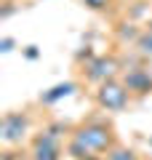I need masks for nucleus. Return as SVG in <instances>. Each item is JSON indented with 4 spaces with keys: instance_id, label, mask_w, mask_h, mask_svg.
I'll use <instances>...</instances> for the list:
<instances>
[{
    "instance_id": "obj_1",
    "label": "nucleus",
    "mask_w": 152,
    "mask_h": 160,
    "mask_svg": "<svg viewBox=\"0 0 152 160\" xmlns=\"http://www.w3.org/2000/svg\"><path fill=\"white\" fill-rule=\"evenodd\" d=\"M72 139H78L80 144L88 147V152H96V155L109 152V149L118 144V142H115L112 128H109L107 123H85V126H80L78 131H75Z\"/></svg>"
},
{
    "instance_id": "obj_2",
    "label": "nucleus",
    "mask_w": 152,
    "mask_h": 160,
    "mask_svg": "<svg viewBox=\"0 0 152 160\" xmlns=\"http://www.w3.org/2000/svg\"><path fill=\"white\" fill-rule=\"evenodd\" d=\"M96 102H99L101 109H109V112H120V109L128 104V88L125 83H118V80H104L96 91Z\"/></svg>"
},
{
    "instance_id": "obj_3",
    "label": "nucleus",
    "mask_w": 152,
    "mask_h": 160,
    "mask_svg": "<svg viewBox=\"0 0 152 160\" xmlns=\"http://www.w3.org/2000/svg\"><path fill=\"white\" fill-rule=\"evenodd\" d=\"M29 131V118L27 112H6L0 123V139L3 144H22Z\"/></svg>"
},
{
    "instance_id": "obj_4",
    "label": "nucleus",
    "mask_w": 152,
    "mask_h": 160,
    "mask_svg": "<svg viewBox=\"0 0 152 160\" xmlns=\"http://www.w3.org/2000/svg\"><path fill=\"white\" fill-rule=\"evenodd\" d=\"M62 158V147H59L56 133H43L35 139L32 144V160H59Z\"/></svg>"
},
{
    "instance_id": "obj_5",
    "label": "nucleus",
    "mask_w": 152,
    "mask_h": 160,
    "mask_svg": "<svg viewBox=\"0 0 152 160\" xmlns=\"http://www.w3.org/2000/svg\"><path fill=\"white\" fill-rule=\"evenodd\" d=\"M85 69H88V72H85V78H88L91 83H104V80H109V78L115 75L118 62H115L112 56H99V59H94Z\"/></svg>"
},
{
    "instance_id": "obj_6",
    "label": "nucleus",
    "mask_w": 152,
    "mask_h": 160,
    "mask_svg": "<svg viewBox=\"0 0 152 160\" xmlns=\"http://www.w3.org/2000/svg\"><path fill=\"white\" fill-rule=\"evenodd\" d=\"M125 88L128 91H134V93H149L152 91V75H149V69H141V67H136V69H128V75H125Z\"/></svg>"
},
{
    "instance_id": "obj_7",
    "label": "nucleus",
    "mask_w": 152,
    "mask_h": 160,
    "mask_svg": "<svg viewBox=\"0 0 152 160\" xmlns=\"http://www.w3.org/2000/svg\"><path fill=\"white\" fill-rule=\"evenodd\" d=\"M107 160H139V155H136L134 149H128V147L115 144V147L107 152Z\"/></svg>"
},
{
    "instance_id": "obj_8",
    "label": "nucleus",
    "mask_w": 152,
    "mask_h": 160,
    "mask_svg": "<svg viewBox=\"0 0 152 160\" xmlns=\"http://www.w3.org/2000/svg\"><path fill=\"white\" fill-rule=\"evenodd\" d=\"M75 91V83H64V86H56V88H51V93H43V102L51 104V102H56V99L67 96V93Z\"/></svg>"
},
{
    "instance_id": "obj_9",
    "label": "nucleus",
    "mask_w": 152,
    "mask_h": 160,
    "mask_svg": "<svg viewBox=\"0 0 152 160\" xmlns=\"http://www.w3.org/2000/svg\"><path fill=\"white\" fill-rule=\"evenodd\" d=\"M136 46H139V51L144 53V56H152V29H147V32L136 40Z\"/></svg>"
},
{
    "instance_id": "obj_10",
    "label": "nucleus",
    "mask_w": 152,
    "mask_h": 160,
    "mask_svg": "<svg viewBox=\"0 0 152 160\" xmlns=\"http://www.w3.org/2000/svg\"><path fill=\"white\" fill-rule=\"evenodd\" d=\"M83 3L91 8V11H104V8L112 6V0H83Z\"/></svg>"
},
{
    "instance_id": "obj_11",
    "label": "nucleus",
    "mask_w": 152,
    "mask_h": 160,
    "mask_svg": "<svg viewBox=\"0 0 152 160\" xmlns=\"http://www.w3.org/2000/svg\"><path fill=\"white\" fill-rule=\"evenodd\" d=\"M83 160H107V158H101V155H96V152H91L88 158H83Z\"/></svg>"
},
{
    "instance_id": "obj_12",
    "label": "nucleus",
    "mask_w": 152,
    "mask_h": 160,
    "mask_svg": "<svg viewBox=\"0 0 152 160\" xmlns=\"http://www.w3.org/2000/svg\"><path fill=\"white\" fill-rule=\"evenodd\" d=\"M149 29H152V22H149Z\"/></svg>"
}]
</instances>
